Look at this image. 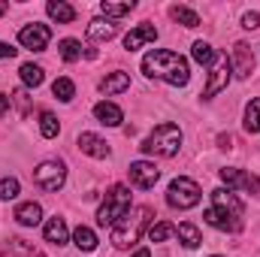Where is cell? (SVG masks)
I'll use <instances>...</instances> for the list:
<instances>
[{"mask_svg":"<svg viewBox=\"0 0 260 257\" xmlns=\"http://www.w3.org/2000/svg\"><path fill=\"white\" fill-rule=\"evenodd\" d=\"M142 73H145L148 79H160V82L176 85V88H185L188 79H191L188 61H185L179 52H170V49H151V52L142 58Z\"/></svg>","mask_w":260,"mask_h":257,"instance_id":"1","label":"cell"},{"mask_svg":"<svg viewBox=\"0 0 260 257\" xmlns=\"http://www.w3.org/2000/svg\"><path fill=\"white\" fill-rule=\"evenodd\" d=\"M206 224L215 227V230H224V233H239L242 230V218H245V206L242 200L227 188H215L212 191V206L206 209Z\"/></svg>","mask_w":260,"mask_h":257,"instance_id":"2","label":"cell"},{"mask_svg":"<svg viewBox=\"0 0 260 257\" xmlns=\"http://www.w3.org/2000/svg\"><path fill=\"white\" fill-rule=\"evenodd\" d=\"M151 215H154V212H151V206H136V209H130L121 221H115V224H112L109 242H112L115 248H130V245H136V242H139V236L145 233V227H148Z\"/></svg>","mask_w":260,"mask_h":257,"instance_id":"3","label":"cell"},{"mask_svg":"<svg viewBox=\"0 0 260 257\" xmlns=\"http://www.w3.org/2000/svg\"><path fill=\"white\" fill-rule=\"evenodd\" d=\"M130 209H133V194H130V188L127 185H112L106 191V197H103L100 209H97V224L100 227H112L115 221H121L127 215Z\"/></svg>","mask_w":260,"mask_h":257,"instance_id":"4","label":"cell"},{"mask_svg":"<svg viewBox=\"0 0 260 257\" xmlns=\"http://www.w3.org/2000/svg\"><path fill=\"white\" fill-rule=\"evenodd\" d=\"M139 148L145 154H154V157H176L179 148H182V130L176 124H157L145 136V142Z\"/></svg>","mask_w":260,"mask_h":257,"instance_id":"5","label":"cell"},{"mask_svg":"<svg viewBox=\"0 0 260 257\" xmlns=\"http://www.w3.org/2000/svg\"><path fill=\"white\" fill-rule=\"evenodd\" d=\"M200 200H203V191H200V185H197L194 179H188V176L173 179L170 188H167V203L173 209H182V212L185 209H194Z\"/></svg>","mask_w":260,"mask_h":257,"instance_id":"6","label":"cell"},{"mask_svg":"<svg viewBox=\"0 0 260 257\" xmlns=\"http://www.w3.org/2000/svg\"><path fill=\"white\" fill-rule=\"evenodd\" d=\"M34 182L43 188V191H61L67 182V167L61 160H43L37 170H34Z\"/></svg>","mask_w":260,"mask_h":257,"instance_id":"7","label":"cell"},{"mask_svg":"<svg viewBox=\"0 0 260 257\" xmlns=\"http://www.w3.org/2000/svg\"><path fill=\"white\" fill-rule=\"evenodd\" d=\"M230 73H233L230 58L218 55V61L212 64V73H209V82H206V88H203V100H212L215 94H221V91L227 88V82H230Z\"/></svg>","mask_w":260,"mask_h":257,"instance_id":"8","label":"cell"},{"mask_svg":"<svg viewBox=\"0 0 260 257\" xmlns=\"http://www.w3.org/2000/svg\"><path fill=\"white\" fill-rule=\"evenodd\" d=\"M49 40H52V27L40 24V21H34V24H27V27L18 30V43L24 49H30V52H46Z\"/></svg>","mask_w":260,"mask_h":257,"instance_id":"9","label":"cell"},{"mask_svg":"<svg viewBox=\"0 0 260 257\" xmlns=\"http://www.w3.org/2000/svg\"><path fill=\"white\" fill-rule=\"evenodd\" d=\"M127 179H130L133 188L148 191V188H154V182L160 179V170H157L154 164H148V160H133L127 167Z\"/></svg>","mask_w":260,"mask_h":257,"instance_id":"10","label":"cell"},{"mask_svg":"<svg viewBox=\"0 0 260 257\" xmlns=\"http://www.w3.org/2000/svg\"><path fill=\"white\" fill-rule=\"evenodd\" d=\"M218 176L227 185V191H233V188H245V191H251V194L260 191V179L242 173V170H236V167H224V170H218Z\"/></svg>","mask_w":260,"mask_h":257,"instance_id":"11","label":"cell"},{"mask_svg":"<svg viewBox=\"0 0 260 257\" xmlns=\"http://www.w3.org/2000/svg\"><path fill=\"white\" fill-rule=\"evenodd\" d=\"M230 67H233V73H236L239 79H248V76L254 73V52H251V46L236 43V46H233V55H230Z\"/></svg>","mask_w":260,"mask_h":257,"instance_id":"12","label":"cell"},{"mask_svg":"<svg viewBox=\"0 0 260 257\" xmlns=\"http://www.w3.org/2000/svg\"><path fill=\"white\" fill-rule=\"evenodd\" d=\"M76 145H79V148H82L88 157H97V160L109 157V145H106V139H100L97 133H79Z\"/></svg>","mask_w":260,"mask_h":257,"instance_id":"13","label":"cell"},{"mask_svg":"<svg viewBox=\"0 0 260 257\" xmlns=\"http://www.w3.org/2000/svg\"><path fill=\"white\" fill-rule=\"evenodd\" d=\"M154 40H157V27L154 24H139V27H133L127 37H124V49L127 52H136V49H142V46H148Z\"/></svg>","mask_w":260,"mask_h":257,"instance_id":"14","label":"cell"},{"mask_svg":"<svg viewBox=\"0 0 260 257\" xmlns=\"http://www.w3.org/2000/svg\"><path fill=\"white\" fill-rule=\"evenodd\" d=\"M94 118H97L100 124H106V127H118V124L124 121V112H121L115 103H109V100H100V103L94 106Z\"/></svg>","mask_w":260,"mask_h":257,"instance_id":"15","label":"cell"},{"mask_svg":"<svg viewBox=\"0 0 260 257\" xmlns=\"http://www.w3.org/2000/svg\"><path fill=\"white\" fill-rule=\"evenodd\" d=\"M15 221H18L21 227H37V224L43 221V206L34 203V200L18 203V206H15Z\"/></svg>","mask_w":260,"mask_h":257,"instance_id":"16","label":"cell"},{"mask_svg":"<svg viewBox=\"0 0 260 257\" xmlns=\"http://www.w3.org/2000/svg\"><path fill=\"white\" fill-rule=\"evenodd\" d=\"M43 236H46V242H52V245H67V242H70L67 221L64 218H49L46 227H43Z\"/></svg>","mask_w":260,"mask_h":257,"instance_id":"17","label":"cell"},{"mask_svg":"<svg viewBox=\"0 0 260 257\" xmlns=\"http://www.w3.org/2000/svg\"><path fill=\"white\" fill-rule=\"evenodd\" d=\"M115 34H118V24H112L109 18H91V21H88V37L97 40V43L112 40Z\"/></svg>","mask_w":260,"mask_h":257,"instance_id":"18","label":"cell"},{"mask_svg":"<svg viewBox=\"0 0 260 257\" xmlns=\"http://www.w3.org/2000/svg\"><path fill=\"white\" fill-rule=\"evenodd\" d=\"M130 88V76L124 70H115V73H109L103 82H100V91L103 94H121V91H127Z\"/></svg>","mask_w":260,"mask_h":257,"instance_id":"19","label":"cell"},{"mask_svg":"<svg viewBox=\"0 0 260 257\" xmlns=\"http://www.w3.org/2000/svg\"><path fill=\"white\" fill-rule=\"evenodd\" d=\"M46 12H49V18L52 21H58V24H70L73 18H76V9L64 3V0H49L46 3Z\"/></svg>","mask_w":260,"mask_h":257,"instance_id":"20","label":"cell"},{"mask_svg":"<svg viewBox=\"0 0 260 257\" xmlns=\"http://www.w3.org/2000/svg\"><path fill=\"white\" fill-rule=\"evenodd\" d=\"M73 245H76L79 251H94V248H97V233H94L91 227L79 224V227L73 230Z\"/></svg>","mask_w":260,"mask_h":257,"instance_id":"21","label":"cell"},{"mask_svg":"<svg viewBox=\"0 0 260 257\" xmlns=\"http://www.w3.org/2000/svg\"><path fill=\"white\" fill-rule=\"evenodd\" d=\"M176 236H179V242H182L185 248H200V242H203V233L197 230L191 221L179 224V227H176Z\"/></svg>","mask_w":260,"mask_h":257,"instance_id":"22","label":"cell"},{"mask_svg":"<svg viewBox=\"0 0 260 257\" xmlns=\"http://www.w3.org/2000/svg\"><path fill=\"white\" fill-rule=\"evenodd\" d=\"M191 55H194V61H197L200 67H212L215 61H218V52H215L209 43H203V40H197V43H194Z\"/></svg>","mask_w":260,"mask_h":257,"instance_id":"23","label":"cell"},{"mask_svg":"<svg viewBox=\"0 0 260 257\" xmlns=\"http://www.w3.org/2000/svg\"><path fill=\"white\" fill-rule=\"evenodd\" d=\"M21 82H24V88H40L43 85V79H46V73H43V67L37 64H21Z\"/></svg>","mask_w":260,"mask_h":257,"instance_id":"24","label":"cell"},{"mask_svg":"<svg viewBox=\"0 0 260 257\" xmlns=\"http://www.w3.org/2000/svg\"><path fill=\"white\" fill-rule=\"evenodd\" d=\"M173 236H176V224H170V221H157V224L148 227V239L151 242H167Z\"/></svg>","mask_w":260,"mask_h":257,"instance_id":"25","label":"cell"},{"mask_svg":"<svg viewBox=\"0 0 260 257\" xmlns=\"http://www.w3.org/2000/svg\"><path fill=\"white\" fill-rule=\"evenodd\" d=\"M170 15H173L179 24H185V27H197V24H200V15H197L191 6H170Z\"/></svg>","mask_w":260,"mask_h":257,"instance_id":"26","label":"cell"},{"mask_svg":"<svg viewBox=\"0 0 260 257\" xmlns=\"http://www.w3.org/2000/svg\"><path fill=\"white\" fill-rule=\"evenodd\" d=\"M58 52H61V58H64L67 64H73V61H79V58H82V43L67 37V40L58 43Z\"/></svg>","mask_w":260,"mask_h":257,"instance_id":"27","label":"cell"},{"mask_svg":"<svg viewBox=\"0 0 260 257\" xmlns=\"http://www.w3.org/2000/svg\"><path fill=\"white\" fill-rule=\"evenodd\" d=\"M245 130L248 133H260V97H254L245 106Z\"/></svg>","mask_w":260,"mask_h":257,"instance_id":"28","label":"cell"},{"mask_svg":"<svg viewBox=\"0 0 260 257\" xmlns=\"http://www.w3.org/2000/svg\"><path fill=\"white\" fill-rule=\"evenodd\" d=\"M52 94H55L61 103H70V100L76 97V85H73L70 79H64V76H61V79H55V85H52Z\"/></svg>","mask_w":260,"mask_h":257,"instance_id":"29","label":"cell"},{"mask_svg":"<svg viewBox=\"0 0 260 257\" xmlns=\"http://www.w3.org/2000/svg\"><path fill=\"white\" fill-rule=\"evenodd\" d=\"M3 251H6V257H34L30 242H24V239H18V236H12V239H9V245H6Z\"/></svg>","mask_w":260,"mask_h":257,"instance_id":"30","label":"cell"},{"mask_svg":"<svg viewBox=\"0 0 260 257\" xmlns=\"http://www.w3.org/2000/svg\"><path fill=\"white\" fill-rule=\"evenodd\" d=\"M40 133H43L46 139H55V136L61 133V124H58V118H55L52 112H43V115H40Z\"/></svg>","mask_w":260,"mask_h":257,"instance_id":"31","label":"cell"},{"mask_svg":"<svg viewBox=\"0 0 260 257\" xmlns=\"http://www.w3.org/2000/svg\"><path fill=\"white\" fill-rule=\"evenodd\" d=\"M133 6H136L133 0H130V3H106V0H103V3H100V12H103L106 18H121V15H127Z\"/></svg>","mask_w":260,"mask_h":257,"instance_id":"32","label":"cell"},{"mask_svg":"<svg viewBox=\"0 0 260 257\" xmlns=\"http://www.w3.org/2000/svg\"><path fill=\"white\" fill-rule=\"evenodd\" d=\"M18 191H21V185H18V179H0V200L6 203V200H15L18 197Z\"/></svg>","mask_w":260,"mask_h":257,"instance_id":"33","label":"cell"},{"mask_svg":"<svg viewBox=\"0 0 260 257\" xmlns=\"http://www.w3.org/2000/svg\"><path fill=\"white\" fill-rule=\"evenodd\" d=\"M9 100L18 106V112H21V115H27V112H30V100H27V91H24V88H18Z\"/></svg>","mask_w":260,"mask_h":257,"instance_id":"34","label":"cell"},{"mask_svg":"<svg viewBox=\"0 0 260 257\" xmlns=\"http://www.w3.org/2000/svg\"><path fill=\"white\" fill-rule=\"evenodd\" d=\"M242 27H245V30H257L260 27V12H245V15H242Z\"/></svg>","mask_w":260,"mask_h":257,"instance_id":"35","label":"cell"},{"mask_svg":"<svg viewBox=\"0 0 260 257\" xmlns=\"http://www.w3.org/2000/svg\"><path fill=\"white\" fill-rule=\"evenodd\" d=\"M15 52H18V49H12L9 43H0V61H3V58H15Z\"/></svg>","mask_w":260,"mask_h":257,"instance_id":"36","label":"cell"},{"mask_svg":"<svg viewBox=\"0 0 260 257\" xmlns=\"http://www.w3.org/2000/svg\"><path fill=\"white\" fill-rule=\"evenodd\" d=\"M9 106H12V100H9L6 94H0V115H6V112H9Z\"/></svg>","mask_w":260,"mask_h":257,"instance_id":"37","label":"cell"},{"mask_svg":"<svg viewBox=\"0 0 260 257\" xmlns=\"http://www.w3.org/2000/svg\"><path fill=\"white\" fill-rule=\"evenodd\" d=\"M218 142H221V148H230V142H233V139H230V136H218Z\"/></svg>","mask_w":260,"mask_h":257,"instance_id":"38","label":"cell"},{"mask_svg":"<svg viewBox=\"0 0 260 257\" xmlns=\"http://www.w3.org/2000/svg\"><path fill=\"white\" fill-rule=\"evenodd\" d=\"M133 257H151V251L148 248H139V251H133Z\"/></svg>","mask_w":260,"mask_h":257,"instance_id":"39","label":"cell"},{"mask_svg":"<svg viewBox=\"0 0 260 257\" xmlns=\"http://www.w3.org/2000/svg\"><path fill=\"white\" fill-rule=\"evenodd\" d=\"M3 12H6V3H3V0H0V15H3Z\"/></svg>","mask_w":260,"mask_h":257,"instance_id":"40","label":"cell"},{"mask_svg":"<svg viewBox=\"0 0 260 257\" xmlns=\"http://www.w3.org/2000/svg\"><path fill=\"white\" fill-rule=\"evenodd\" d=\"M212 257H221V254H212Z\"/></svg>","mask_w":260,"mask_h":257,"instance_id":"41","label":"cell"}]
</instances>
